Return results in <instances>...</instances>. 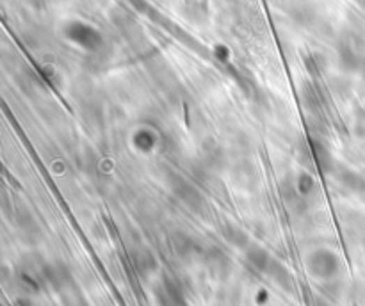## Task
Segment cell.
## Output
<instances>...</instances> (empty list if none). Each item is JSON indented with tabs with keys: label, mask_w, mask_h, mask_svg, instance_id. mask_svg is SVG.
I'll return each mask as SVG.
<instances>
[{
	"label": "cell",
	"mask_w": 365,
	"mask_h": 306,
	"mask_svg": "<svg viewBox=\"0 0 365 306\" xmlns=\"http://www.w3.org/2000/svg\"><path fill=\"white\" fill-rule=\"evenodd\" d=\"M64 34L70 41H73L75 45L82 48H88V50H95L102 45V34L100 31H96L93 25L86 24V22H70L64 29Z\"/></svg>",
	"instance_id": "cell-1"
},
{
	"label": "cell",
	"mask_w": 365,
	"mask_h": 306,
	"mask_svg": "<svg viewBox=\"0 0 365 306\" xmlns=\"http://www.w3.org/2000/svg\"><path fill=\"white\" fill-rule=\"evenodd\" d=\"M159 301L161 306H186L184 305L182 296H180L179 291H177L173 285H170V283H166V285H163L159 289Z\"/></svg>",
	"instance_id": "cell-2"
},
{
	"label": "cell",
	"mask_w": 365,
	"mask_h": 306,
	"mask_svg": "<svg viewBox=\"0 0 365 306\" xmlns=\"http://www.w3.org/2000/svg\"><path fill=\"white\" fill-rule=\"evenodd\" d=\"M248 259H250V262L260 270L267 269V267H269V263H271L269 254H267L264 250H260V247H253V250L248 251Z\"/></svg>",
	"instance_id": "cell-3"
},
{
	"label": "cell",
	"mask_w": 365,
	"mask_h": 306,
	"mask_svg": "<svg viewBox=\"0 0 365 306\" xmlns=\"http://www.w3.org/2000/svg\"><path fill=\"white\" fill-rule=\"evenodd\" d=\"M225 237H227L232 244H235V246H242V244L246 243V235H244V231L237 230L235 227L225 228Z\"/></svg>",
	"instance_id": "cell-4"
}]
</instances>
